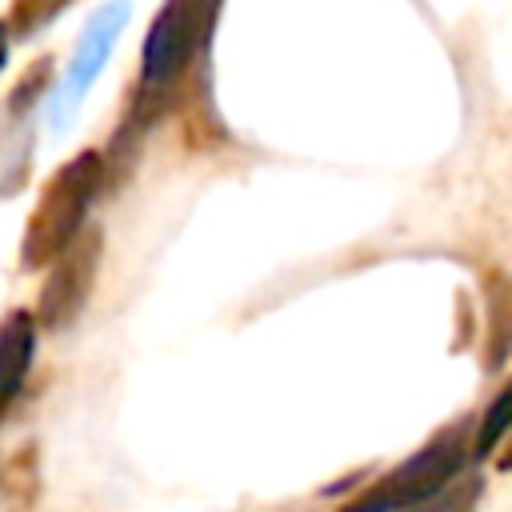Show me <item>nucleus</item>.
<instances>
[{
    "label": "nucleus",
    "mask_w": 512,
    "mask_h": 512,
    "mask_svg": "<svg viewBox=\"0 0 512 512\" xmlns=\"http://www.w3.org/2000/svg\"><path fill=\"white\" fill-rule=\"evenodd\" d=\"M100 180H104V160L96 152H80L52 172L24 228V244H20L24 268H48L80 236L88 204L100 192Z\"/></svg>",
    "instance_id": "obj_1"
},
{
    "label": "nucleus",
    "mask_w": 512,
    "mask_h": 512,
    "mask_svg": "<svg viewBox=\"0 0 512 512\" xmlns=\"http://www.w3.org/2000/svg\"><path fill=\"white\" fill-rule=\"evenodd\" d=\"M464 424H452L436 432L416 456L396 464L388 476H380L372 488H364L344 512H408L420 500H428L436 488H444L460 464H464Z\"/></svg>",
    "instance_id": "obj_2"
},
{
    "label": "nucleus",
    "mask_w": 512,
    "mask_h": 512,
    "mask_svg": "<svg viewBox=\"0 0 512 512\" xmlns=\"http://www.w3.org/2000/svg\"><path fill=\"white\" fill-rule=\"evenodd\" d=\"M96 272H100V232L80 228V236L48 264V280L36 300V320L44 328H68L84 312L96 288Z\"/></svg>",
    "instance_id": "obj_3"
},
{
    "label": "nucleus",
    "mask_w": 512,
    "mask_h": 512,
    "mask_svg": "<svg viewBox=\"0 0 512 512\" xmlns=\"http://www.w3.org/2000/svg\"><path fill=\"white\" fill-rule=\"evenodd\" d=\"M200 16H208V0H168V8L156 16V24L144 40V56H140V76H144L148 92L168 88L184 72L192 44L200 36L196 32Z\"/></svg>",
    "instance_id": "obj_4"
},
{
    "label": "nucleus",
    "mask_w": 512,
    "mask_h": 512,
    "mask_svg": "<svg viewBox=\"0 0 512 512\" xmlns=\"http://www.w3.org/2000/svg\"><path fill=\"white\" fill-rule=\"evenodd\" d=\"M124 20H128V0H116V4H108V8H100V12L92 16V24L84 28V36H80V44H76V56H72V64H68V76H64V84H60V112L72 108V104L88 92L92 76H96V72L104 68V60H108V52H112V44H116Z\"/></svg>",
    "instance_id": "obj_5"
},
{
    "label": "nucleus",
    "mask_w": 512,
    "mask_h": 512,
    "mask_svg": "<svg viewBox=\"0 0 512 512\" xmlns=\"http://www.w3.org/2000/svg\"><path fill=\"white\" fill-rule=\"evenodd\" d=\"M36 352V324L28 312H8L0 320V420L8 416Z\"/></svg>",
    "instance_id": "obj_6"
},
{
    "label": "nucleus",
    "mask_w": 512,
    "mask_h": 512,
    "mask_svg": "<svg viewBox=\"0 0 512 512\" xmlns=\"http://www.w3.org/2000/svg\"><path fill=\"white\" fill-rule=\"evenodd\" d=\"M484 300H488V336H484V364L500 368L512 352V276L508 272H492L484 284Z\"/></svg>",
    "instance_id": "obj_7"
},
{
    "label": "nucleus",
    "mask_w": 512,
    "mask_h": 512,
    "mask_svg": "<svg viewBox=\"0 0 512 512\" xmlns=\"http://www.w3.org/2000/svg\"><path fill=\"white\" fill-rule=\"evenodd\" d=\"M512 432V380L496 392V400L484 408V416H480V424H476V436H472V456H488L504 436Z\"/></svg>",
    "instance_id": "obj_8"
},
{
    "label": "nucleus",
    "mask_w": 512,
    "mask_h": 512,
    "mask_svg": "<svg viewBox=\"0 0 512 512\" xmlns=\"http://www.w3.org/2000/svg\"><path fill=\"white\" fill-rule=\"evenodd\" d=\"M476 496H480V480H448L428 500H420L412 512H472Z\"/></svg>",
    "instance_id": "obj_9"
},
{
    "label": "nucleus",
    "mask_w": 512,
    "mask_h": 512,
    "mask_svg": "<svg viewBox=\"0 0 512 512\" xmlns=\"http://www.w3.org/2000/svg\"><path fill=\"white\" fill-rule=\"evenodd\" d=\"M8 64V32H4V24H0V68Z\"/></svg>",
    "instance_id": "obj_10"
},
{
    "label": "nucleus",
    "mask_w": 512,
    "mask_h": 512,
    "mask_svg": "<svg viewBox=\"0 0 512 512\" xmlns=\"http://www.w3.org/2000/svg\"><path fill=\"white\" fill-rule=\"evenodd\" d=\"M500 468H504V472H508V468H512V448H508V452H504V456H500Z\"/></svg>",
    "instance_id": "obj_11"
}]
</instances>
